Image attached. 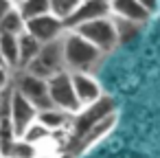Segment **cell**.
Instances as JSON below:
<instances>
[{
    "label": "cell",
    "instance_id": "obj_3",
    "mask_svg": "<svg viewBox=\"0 0 160 158\" xmlns=\"http://www.w3.org/2000/svg\"><path fill=\"white\" fill-rule=\"evenodd\" d=\"M72 31H77L79 35H83L90 44H94L105 55L112 53L118 46V38H116V29H114L112 16L101 18V20H92V22H86V24H79Z\"/></svg>",
    "mask_w": 160,
    "mask_h": 158
},
{
    "label": "cell",
    "instance_id": "obj_4",
    "mask_svg": "<svg viewBox=\"0 0 160 158\" xmlns=\"http://www.w3.org/2000/svg\"><path fill=\"white\" fill-rule=\"evenodd\" d=\"M48 81V97H51V103L68 114H77L81 110V103L75 94V88H72V77H70V70H62L57 75H53Z\"/></svg>",
    "mask_w": 160,
    "mask_h": 158
},
{
    "label": "cell",
    "instance_id": "obj_23",
    "mask_svg": "<svg viewBox=\"0 0 160 158\" xmlns=\"http://www.w3.org/2000/svg\"><path fill=\"white\" fill-rule=\"evenodd\" d=\"M138 3H140V7H142L149 16H156L158 9H160V0H138Z\"/></svg>",
    "mask_w": 160,
    "mask_h": 158
},
{
    "label": "cell",
    "instance_id": "obj_1",
    "mask_svg": "<svg viewBox=\"0 0 160 158\" xmlns=\"http://www.w3.org/2000/svg\"><path fill=\"white\" fill-rule=\"evenodd\" d=\"M62 51L66 70L70 73H94L105 57V53H101L94 44H90L72 29H66V33L62 35Z\"/></svg>",
    "mask_w": 160,
    "mask_h": 158
},
{
    "label": "cell",
    "instance_id": "obj_27",
    "mask_svg": "<svg viewBox=\"0 0 160 158\" xmlns=\"http://www.w3.org/2000/svg\"><path fill=\"white\" fill-rule=\"evenodd\" d=\"M11 3H13V5H20V3H22V0H11Z\"/></svg>",
    "mask_w": 160,
    "mask_h": 158
},
{
    "label": "cell",
    "instance_id": "obj_7",
    "mask_svg": "<svg viewBox=\"0 0 160 158\" xmlns=\"http://www.w3.org/2000/svg\"><path fill=\"white\" fill-rule=\"evenodd\" d=\"M116 121H118V116H116V112H112V114H108L105 119H101L99 123H94L92 127H88L83 134H79L77 138H72L70 143H68V151L77 158V156H81V154H86L90 147H94L99 140H103L114 127H116Z\"/></svg>",
    "mask_w": 160,
    "mask_h": 158
},
{
    "label": "cell",
    "instance_id": "obj_13",
    "mask_svg": "<svg viewBox=\"0 0 160 158\" xmlns=\"http://www.w3.org/2000/svg\"><path fill=\"white\" fill-rule=\"evenodd\" d=\"M38 121H40V123H44V125L55 134V132H59V130H64V127H70V125H72V114H68V112H64V110H59V108L51 105V108H46V110H40V112H38Z\"/></svg>",
    "mask_w": 160,
    "mask_h": 158
},
{
    "label": "cell",
    "instance_id": "obj_28",
    "mask_svg": "<svg viewBox=\"0 0 160 158\" xmlns=\"http://www.w3.org/2000/svg\"><path fill=\"white\" fill-rule=\"evenodd\" d=\"M0 64H5V62H2V53H0Z\"/></svg>",
    "mask_w": 160,
    "mask_h": 158
},
{
    "label": "cell",
    "instance_id": "obj_21",
    "mask_svg": "<svg viewBox=\"0 0 160 158\" xmlns=\"http://www.w3.org/2000/svg\"><path fill=\"white\" fill-rule=\"evenodd\" d=\"M48 3H51V13H55L57 18L66 20V18L79 7L81 0H48Z\"/></svg>",
    "mask_w": 160,
    "mask_h": 158
},
{
    "label": "cell",
    "instance_id": "obj_16",
    "mask_svg": "<svg viewBox=\"0 0 160 158\" xmlns=\"http://www.w3.org/2000/svg\"><path fill=\"white\" fill-rule=\"evenodd\" d=\"M27 29V20L22 18V13L18 11V7L13 5L0 20V33H11V35H20Z\"/></svg>",
    "mask_w": 160,
    "mask_h": 158
},
{
    "label": "cell",
    "instance_id": "obj_14",
    "mask_svg": "<svg viewBox=\"0 0 160 158\" xmlns=\"http://www.w3.org/2000/svg\"><path fill=\"white\" fill-rule=\"evenodd\" d=\"M0 53L2 62L16 73L20 70V48H18V35L11 33H0Z\"/></svg>",
    "mask_w": 160,
    "mask_h": 158
},
{
    "label": "cell",
    "instance_id": "obj_12",
    "mask_svg": "<svg viewBox=\"0 0 160 158\" xmlns=\"http://www.w3.org/2000/svg\"><path fill=\"white\" fill-rule=\"evenodd\" d=\"M110 7H112V16L123 18V20H132L138 24H145L151 16L140 7L138 0H110Z\"/></svg>",
    "mask_w": 160,
    "mask_h": 158
},
{
    "label": "cell",
    "instance_id": "obj_9",
    "mask_svg": "<svg viewBox=\"0 0 160 158\" xmlns=\"http://www.w3.org/2000/svg\"><path fill=\"white\" fill-rule=\"evenodd\" d=\"M112 16V7H110V0H81L79 7L64 20L66 29H77L79 24L92 22V20H101Z\"/></svg>",
    "mask_w": 160,
    "mask_h": 158
},
{
    "label": "cell",
    "instance_id": "obj_17",
    "mask_svg": "<svg viewBox=\"0 0 160 158\" xmlns=\"http://www.w3.org/2000/svg\"><path fill=\"white\" fill-rule=\"evenodd\" d=\"M112 22H114V29H116V38H118V44H127L132 42L145 24H138V22H132V20H123V18H116L112 16Z\"/></svg>",
    "mask_w": 160,
    "mask_h": 158
},
{
    "label": "cell",
    "instance_id": "obj_11",
    "mask_svg": "<svg viewBox=\"0 0 160 158\" xmlns=\"http://www.w3.org/2000/svg\"><path fill=\"white\" fill-rule=\"evenodd\" d=\"M70 77H72V88H75V94H77L81 108L90 105L103 97L101 84L94 79L92 73H70Z\"/></svg>",
    "mask_w": 160,
    "mask_h": 158
},
{
    "label": "cell",
    "instance_id": "obj_6",
    "mask_svg": "<svg viewBox=\"0 0 160 158\" xmlns=\"http://www.w3.org/2000/svg\"><path fill=\"white\" fill-rule=\"evenodd\" d=\"M116 112V105H114V99L103 94L99 101L90 103V105H83L75 116H72V125H70V132H72V138H77L79 134H83L88 127H92L94 123H99L101 119H105L108 114ZM70 138V140H72Z\"/></svg>",
    "mask_w": 160,
    "mask_h": 158
},
{
    "label": "cell",
    "instance_id": "obj_25",
    "mask_svg": "<svg viewBox=\"0 0 160 158\" xmlns=\"http://www.w3.org/2000/svg\"><path fill=\"white\" fill-rule=\"evenodd\" d=\"M57 158H75V156H72V154H70V151H64V154H59V156H57Z\"/></svg>",
    "mask_w": 160,
    "mask_h": 158
},
{
    "label": "cell",
    "instance_id": "obj_29",
    "mask_svg": "<svg viewBox=\"0 0 160 158\" xmlns=\"http://www.w3.org/2000/svg\"><path fill=\"white\" fill-rule=\"evenodd\" d=\"M0 158H7V156H5V154H2V151H0Z\"/></svg>",
    "mask_w": 160,
    "mask_h": 158
},
{
    "label": "cell",
    "instance_id": "obj_22",
    "mask_svg": "<svg viewBox=\"0 0 160 158\" xmlns=\"http://www.w3.org/2000/svg\"><path fill=\"white\" fill-rule=\"evenodd\" d=\"M9 86H13V70L7 64H0V92L7 90Z\"/></svg>",
    "mask_w": 160,
    "mask_h": 158
},
{
    "label": "cell",
    "instance_id": "obj_15",
    "mask_svg": "<svg viewBox=\"0 0 160 158\" xmlns=\"http://www.w3.org/2000/svg\"><path fill=\"white\" fill-rule=\"evenodd\" d=\"M18 48H20V70H22L38 57V53L42 48V42H38L31 33L24 31V33L18 35Z\"/></svg>",
    "mask_w": 160,
    "mask_h": 158
},
{
    "label": "cell",
    "instance_id": "obj_10",
    "mask_svg": "<svg viewBox=\"0 0 160 158\" xmlns=\"http://www.w3.org/2000/svg\"><path fill=\"white\" fill-rule=\"evenodd\" d=\"M38 119V108L27 99L22 97L16 88L11 90V123H13V132H16V138L24 134V130Z\"/></svg>",
    "mask_w": 160,
    "mask_h": 158
},
{
    "label": "cell",
    "instance_id": "obj_5",
    "mask_svg": "<svg viewBox=\"0 0 160 158\" xmlns=\"http://www.w3.org/2000/svg\"><path fill=\"white\" fill-rule=\"evenodd\" d=\"M13 88L22 97H27L38 108V112L53 105L51 97H48V81L42 79V77H35V75H31L27 70H16L13 73Z\"/></svg>",
    "mask_w": 160,
    "mask_h": 158
},
{
    "label": "cell",
    "instance_id": "obj_24",
    "mask_svg": "<svg viewBox=\"0 0 160 158\" xmlns=\"http://www.w3.org/2000/svg\"><path fill=\"white\" fill-rule=\"evenodd\" d=\"M13 7V3H11V0H0V20H2V16L9 11Z\"/></svg>",
    "mask_w": 160,
    "mask_h": 158
},
{
    "label": "cell",
    "instance_id": "obj_8",
    "mask_svg": "<svg viewBox=\"0 0 160 158\" xmlns=\"http://www.w3.org/2000/svg\"><path fill=\"white\" fill-rule=\"evenodd\" d=\"M27 33H31L38 42L42 44H48V42H55L59 40L64 33H66V24L62 18H57L55 13H44V16H38V18H31L27 20Z\"/></svg>",
    "mask_w": 160,
    "mask_h": 158
},
{
    "label": "cell",
    "instance_id": "obj_26",
    "mask_svg": "<svg viewBox=\"0 0 160 158\" xmlns=\"http://www.w3.org/2000/svg\"><path fill=\"white\" fill-rule=\"evenodd\" d=\"M38 158H57V156H51V154H38Z\"/></svg>",
    "mask_w": 160,
    "mask_h": 158
},
{
    "label": "cell",
    "instance_id": "obj_20",
    "mask_svg": "<svg viewBox=\"0 0 160 158\" xmlns=\"http://www.w3.org/2000/svg\"><path fill=\"white\" fill-rule=\"evenodd\" d=\"M53 136V132L44 125V123H40L38 119L24 130V134L22 136H18V138H24V140H29V143H33V145H38L40 147V143H44V140H48Z\"/></svg>",
    "mask_w": 160,
    "mask_h": 158
},
{
    "label": "cell",
    "instance_id": "obj_18",
    "mask_svg": "<svg viewBox=\"0 0 160 158\" xmlns=\"http://www.w3.org/2000/svg\"><path fill=\"white\" fill-rule=\"evenodd\" d=\"M38 154H40V147L24 138H16L9 145V149L5 151L7 158H38Z\"/></svg>",
    "mask_w": 160,
    "mask_h": 158
},
{
    "label": "cell",
    "instance_id": "obj_19",
    "mask_svg": "<svg viewBox=\"0 0 160 158\" xmlns=\"http://www.w3.org/2000/svg\"><path fill=\"white\" fill-rule=\"evenodd\" d=\"M18 11L22 13L24 20H31V18H38V16H44V13H51V3L48 0H22L20 5H16Z\"/></svg>",
    "mask_w": 160,
    "mask_h": 158
},
{
    "label": "cell",
    "instance_id": "obj_2",
    "mask_svg": "<svg viewBox=\"0 0 160 158\" xmlns=\"http://www.w3.org/2000/svg\"><path fill=\"white\" fill-rule=\"evenodd\" d=\"M22 70H27V73H31L35 77H42V79H51L53 75L66 70L64 51H62V38L55 40V42H48V44H42L38 57Z\"/></svg>",
    "mask_w": 160,
    "mask_h": 158
}]
</instances>
